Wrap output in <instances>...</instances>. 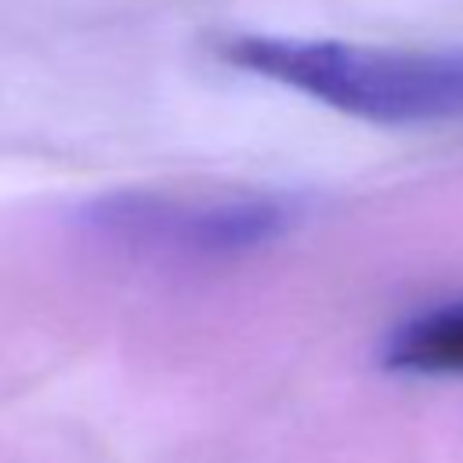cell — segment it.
<instances>
[{
    "instance_id": "1",
    "label": "cell",
    "mask_w": 463,
    "mask_h": 463,
    "mask_svg": "<svg viewBox=\"0 0 463 463\" xmlns=\"http://www.w3.org/2000/svg\"><path fill=\"white\" fill-rule=\"evenodd\" d=\"M224 61L286 83L336 112L383 123H459L463 47H376L304 36H232Z\"/></svg>"
},
{
    "instance_id": "2",
    "label": "cell",
    "mask_w": 463,
    "mask_h": 463,
    "mask_svg": "<svg viewBox=\"0 0 463 463\" xmlns=\"http://www.w3.org/2000/svg\"><path fill=\"white\" fill-rule=\"evenodd\" d=\"M297 206L268 192L166 195L109 192L83 206V224L123 250L166 257H235L279 239Z\"/></svg>"
},
{
    "instance_id": "3",
    "label": "cell",
    "mask_w": 463,
    "mask_h": 463,
    "mask_svg": "<svg viewBox=\"0 0 463 463\" xmlns=\"http://www.w3.org/2000/svg\"><path fill=\"white\" fill-rule=\"evenodd\" d=\"M383 365L412 376H463V300L398 326L383 347Z\"/></svg>"
}]
</instances>
